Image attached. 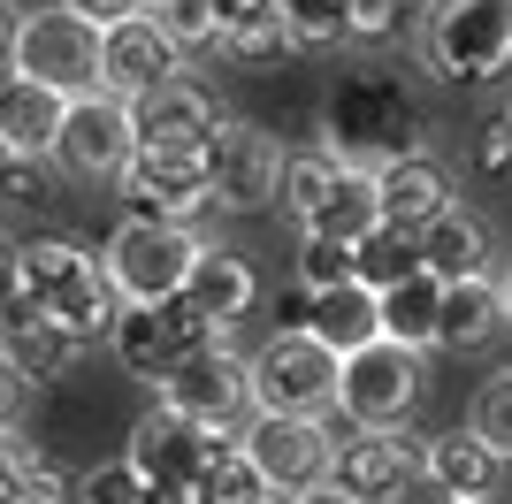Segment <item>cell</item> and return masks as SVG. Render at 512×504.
I'll return each mask as SVG.
<instances>
[{
  "label": "cell",
  "mask_w": 512,
  "mask_h": 504,
  "mask_svg": "<svg viewBox=\"0 0 512 504\" xmlns=\"http://www.w3.org/2000/svg\"><path fill=\"white\" fill-rule=\"evenodd\" d=\"M321 153L352 176H383L406 153H421L413 84L383 62H337L329 92H321Z\"/></svg>",
  "instance_id": "obj_1"
},
{
  "label": "cell",
  "mask_w": 512,
  "mask_h": 504,
  "mask_svg": "<svg viewBox=\"0 0 512 504\" xmlns=\"http://www.w3.org/2000/svg\"><path fill=\"white\" fill-rule=\"evenodd\" d=\"M23 306L46 314L54 329H69L77 344L107 336L115 314H123V298L107 291V268L77 237H31V245H23Z\"/></svg>",
  "instance_id": "obj_2"
},
{
  "label": "cell",
  "mask_w": 512,
  "mask_h": 504,
  "mask_svg": "<svg viewBox=\"0 0 512 504\" xmlns=\"http://www.w3.org/2000/svg\"><path fill=\"white\" fill-rule=\"evenodd\" d=\"M421 62L444 84H497L512 69V0H428Z\"/></svg>",
  "instance_id": "obj_3"
},
{
  "label": "cell",
  "mask_w": 512,
  "mask_h": 504,
  "mask_svg": "<svg viewBox=\"0 0 512 504\" xmlns=\"http://www.w3.org/2000/svg\"><path fill=\"white\" fill-rule=\"evenodd\" d=\"M199 252H207V237L184 230V222H130L107 237L100 268H107V291L123 298V306H169V298L192 291V268Z\"/></svg>",
  "instance_id": "obj_4"
},
{
  "label": "cell",
  "mask_w": 512,
  "mask_h": 504,
  "mask_svg": "<svg viewBox=\"0 0 512 504\" xmlns=\"http://www.w3.org/2000/svg\"><path fill=\"white\" fill-rule=\"evenodd\" d=\"M245 367H253V413H283V420H329L337 413L344 359L321 352L306 329H276L268 344L245 352Z\"/></svg>",
  "instance_id": "obj_5"
},
{
  "label": "cell",
  "mask_w": 512,
  "mask_h": 504,
  "mask_svg": "<svg viewBox=\"0 0 512 504\" xmlns=\"http://www.w3.org/2000/svg\"><path fill=\"white\" fill-rule=\"evenodd\" d=\"M421 390H428V359L383 336V344H367V352L344 359L337 420L344 428H367V436H398L413 420V405H421Z\"/></svg>",
  "instance_id": "obj_6"
},
{
  "label": "cell",
  "mask_w": 512,
  "mask_h": 504,
  "mask_svg": "<svg viewBox=\"0 0 512 504\" xmlns=\"http://www.w3.org/2000/svg\"><path fill=\"white\" fill-rule=\"evenodd\" d=\"M8 77L46 84L62 100H92L100 92V31L85 16H69L62 0L54 8H31L16 31V54H8Z\"/></svg>",
  "instance_id": "obj_7"
},
{
  "label": "cell",
  "mask_w": 512,
  "mask_h": 504,
  "mask_svg": "<svg viewBox=\"0 0 512 504\" xmlns=\"http://www.w3.org/2000/svg\"><path fill=\"white\" fill-rule=\"evenodd\" d=\"M207 168H214V207L222 214H268L283 199V168H291V146L276 130L245 123V115H222L207 138Z\"/></svg>",
  "instance_id": "obj_8"
},
{
  "label": "cell",
  "mask_w": 512,
  "mask_h": 504,
  "mask_svg": "<svg viewBox=\"0 0 512 504\" xmlns=\"http://www.w3.org/2000/svg\"><path fill=\"white\" fill-rule=\"evenodd\" d=\"M115 199L130 207V222H184L214 207V168H207V146H138V161L123 168Z\"/></svg>",
  "instance_id": "obj_9"
},
{
  "label": "cell",
  "mask_w": 512,
  "mask_h": 504,
  "mask_svg": "<svg viewBox=\"0 0 512 504\" xmlns=\"http://www.w3.org/2000/svg\"><path fill=\"white\" fill-rule=\"evenodd\" d=\"M245 459L260 466V482L276 489L283 504L306 497V489L329 482V459H337V420H283V413H253L237 428Z\"/></svg>",
  "instance_id": "obj_10"
},
{
  "label": "cell",
  "mask_w": 512,
  "mask_h": 504,
  "mask_svg": "<svg viewBox=\"0 0 512 504\" xmlns=\"http://www.w3.org/2000/svg\"><path fill=\"white\" fill-rule=\"evenodd\" d=\"M153 405L184 413L192 428H207V436H237V428L253 420V367H245V352L214 344V352L184 359V367L153 390Z\"/></svg>",
  "instance_id": "obj_11"
},
{
  "label": "cell",
  "mask_w": 512,
  "mask_h": 504,
  "mask_svg": "<svg viewBox=\"0 0 512 504\" xmlns=\"http://www.w3.org/2000/svg\"><path fill=\"white\" fill-rule=\"evenodd\" d=\"M138 161V130H130V107L115 92H92V100H69V123L54 138V168L69 184H123V168Z\"/></svg>",
  "instance_id": "obj_12"
},
{
  "label": "cell",
  "mask_w": 512,
  "mask_h": 504,
  "mask_svg": "<svg viewBox=\"0 0 512 504\" xmlns=\"http://www.w3.org/2000/svg\"><path fill=\"white\" fill-rule=\"evenodd\" d=\"M214 443H230V436H207V428H192V420L169 413V405H146V413L130 420V436H123V459H130V474L146 489L192 497L199 466L214 459Z\"/></svg>",
  "instance_id": "obj_13"
},
{
  "label": "cell",
  "mask_w": 512,
  "mask_h": 504,
  "mask_svg": "<svg viewBox=\"0 0 512 504\" xmlns=\"http://www.w3.org/2000/svg\"><path fill=\"white\" fill-rule=\"evenodd\" d=\"M176 77H184V54H176V39L153 16H130L115 31H100V92H115L123 107L176 84Z\"/></svg>",
  "instance_id": "obj_14"
},
{
  "label": "cell",
  "mask_w": 512,
  "mask_h": 504,
  "mask_svg": "<svg viewBox=\"0 0 512 504\" xmlns=\"http://www.w3.org/2000/svg\"><path fill=\"white\" fill-rule=\"evenodd\" d=\"M421 466V443L398 428V436H367V428H344L337 436V459H329V489L352 504H390L398 482Z\"/></svg>",
  "instance_id": "obj_15"
},
{
  "label": "cell",
  "mask_w": 512,
  "mask_h": 504,
  "mask_svg": "<svg viewBox=\"0 0 512 504\" xmlns=\"http://www.w3.org/2000/svg\"><path fill=\"white\" fill-rule=\"evenodd\" d=\"M375 207H383L390 230H413V237H421L436 214L459 207V176H451L444 153L421 146V153H406L398 168H383V176H375Z\"/></svg>",
  "instance_id": "obj_16"
},
{
  "label": "cell",
  "mask_w": 512,
  "mask_h": 504,
  "mask_svg": "<svg viewBox=\"0 0 512 504\" xmlns=\"http://www.w3.org/2000/svg\"><path fill=\"white\" fill-rule=\"evenodd\" d=\"M214 123H222V107L199 77H176L146 100H130V130H138V146H207Z\"/></svg>",
  "instance_id": "obj_17"
},
{
  "label": "cell",
  "mask_w": 512,
  "mask_h": 504,
  "mask_svg": "<svg viewBox=\"0 0 512 504\" xmlns=\"http://www.w3.org/2000/svg\"><path fill=\"white\" fill-rule=\"evenodd\" d=\"M291 329H306L321 344V352H367V344H383V298L367 291V283H337V291H321V298H299V321Z\"/></svg>",
  "instance_id": "obj_18"
},
{
  "label": "cell",
  "mask_w": 512,
  "mask_h": 504,
  "mask_svg": "<svg viewBox=\"0 0 512 504\" xmlns=\"http://www.w3.org/2000/svg\"><path fill=\"white\" fill-rule=\"evenodd\" d=\"M421 260H428V275L436 283H482V275H497L505 260H497V237H490V222L474 207H451V214H436L421 230Z\"/></svg>",
  "instance_id": "obj_19"
},
{
  "label": "cell",
  "mask_w": 512,
  "mask_h": 504,
  "mask_svg": "<svg viewBox=\"0 0 512 504\" xmlns=\"http://www.w3.org/2000/svg\"><path fill=\"white\" fill-rule=\"evenodd\" d=\"M69 123V100L46 92V84H23V77H0V146L16 161H54V138Z\"/></svg>",
  "instance_id": "obj_20"
},
{
  "label": "cell",
  "mask_w": 512,
  "mask_h": 504,
  "mask_svg": "<svg viewBox=\"0 0 512 504\" xmlns=\"http://www.w3.org/2000/svg\"><path fill=\"white\" fill-rule=\"evenodd\" d=\"M107 352H115V367H123L130 382H146V390H161V382L184 367V352H176L161 306H123L115 329H107Z\"/></svg>",
  "instance_id": "obj_21"
},
{
  "label": "cell",
  "mask_w": 512,
  "mask_h": 504,
  "mask_svg": "<svg viewBox=\"0 0 512 504\" xmlns=\"http://www.w3.org/2000/svg\"><path fill=\"white\" fill-rule=\"evenodd\" d=\"M505 329H512V314H505V283H497V275L451 283L444 291V321H436V352H490Z\"/></svg>",
  "instance_id": "obj_22"
},
{
  "label": "cell",
  "mask_w": 512,
  "mask_h": 504,
  "mask_svg": "<svg viewBox=\"0 0 512 504\" xmlns=\"http://www.w3.org/2000/svg\"><path fill=\"white\" fill-rule=\"evenodd\" d=\"M421 466H428V474H436L459 504H467V497H497V482L512 474V466L497 459L474 428H444V436H428V443H421Z\"/></svg>",
  "instance_id": "obj_23"
},
{
  "label": "cell",
  "mask_w": 512,
  "mask_h": 504,
  "mask_svg": "<svg viewBox=\"0 0 512 504\" xmlns=\"http://www.w3.org/2000/svg\"><path fill=\"white\" fill-rule=\"evenodd\" d=\"M199 306V314L214 321V329L230 336L237 321L253 314V298H260V275L245 268V252H230V245H207L199 252V268H192V291H184Z\"/></svg>",
  "instance_id": "obj_24"
},
{
  "label": "cell",
  "mask_w": 512,
  "mask_h": 504,
  "mask_svg": "<svg viewBox=\"0 0 512 504\" xmlns=\"http://www.w3.org/2000/svg\"><path fill=\"white\" fill-rule=\"evenodd\" d=\"M0 344L16 352V367H23L31 382H62L69 367H77V352H85L69 329H54V321L31 314V306H16V314H8V336H0Z\"/></svg>",
  "instance_id": "obj_25"
},
{
  "label": "cell",
  "mask_w": 512,
  "mask_h": 504,
  "mask_svg": "<svg viewBox=\"0 0 512 504\" xmlns=\"http://www.w3.org/2000/svg\"><path fill=\"white\" fill-rule=\"evenodd\" d=\"M383 298V336L390 344H406V352H436V321H444V283L436 275H413L398 291H375Z\"/></svg>",
  "instance_id": "obj_26"
},
{
  "label": "cell",
  "mask_w": 512,
  "mask_h": 504,
  "mask_svg": "<svg viewBox=\"0 0 512 504\" xmlns=\"http://www.w3.org/2000/svg\"><path fill=\"white\" fill-rule=\"evenodd\" d=\"M184 504H283L276 489L260 482V466L245 459V443H214V459L199 466V482H192V497Z\"/></svg>",
  "instance_id": "obj_27"
},
{
  "label": "cell",
  "mask_w": 512,
  "mask_h": 504,
  "mask_svg": "<svg viewBox=\"0 0 512 504\" xmlns=\"http://www.w3.org/2000/svg\"><path fill=\"white\" fill-rule=\"evenodd\" d=\"M367 230H383V207H375V176H344L337 191H329V207L306 222L299 237H329V245H352L360 252Z\"/></svg>",
  "instance_id": "obj_28"
},
{
  "label": "cell",
  "mask_w": 512,
  "mask_h": 504,
  "mask_svg": "<svg viewBox=\"0 0 512 504\" xmlns=\"http://www.w3.org/2000/svg\"><path fill=\"white\" fill-rule=\"evenodd\" d=\"M344 176H352V168H337V161H329L321 146L291 153V168H283V199H276V214H291V222L306 230V222H314V214L329 207V191H337Z\"/></svg>",
  "instance_id": "obj_29"
},
{
  "label": "cell",
  "mask_w": 512,
  "mask_h": 504,
  "mask_svg": "<svg viewBox=\"0 0 512 504\" xmlns=\"http://www.w3.org/2000/svg\"><path fill=\"white\" fill-rule=\"evenodd\" d=\"M413 275H428V260H421V237L413 230H367L360 237V283L367 291H398V283H413Z\"/></svg>",
  "instance_id": "obj_30"
},
{
  "label": "cell",
  "mask_w": 512,
  "mask_h": 504,
  "mask_svg": "<svg viewBox=\"0 0 512 504\" xmlns=\"http://www.w3.org/2000/svg\"><path fill=\"white\" fill-rule=\"evenodd\" d=\"M276 16H283V31H291L299 54L352 39V0H276Z\"/></svg>",
  "instance_id": "obj_31"
},
{
  "label": "cell",
  "mask_w": 512,
  "mask_h": 504,
  "mask_svg": "<svg viewBox=\"0 0 512 504\" xmlns=\"http://www.w3.org/2000/svg\"><path fill=\"white\" fill-rule=\"evenodd\" d=\"M291 275H299V298H321V291H337V283H360V252L329 245V237H299Z\"/></svg>",
  "instance_id": "obj_32"
},
{
  "label": "cell",
  "mask_w": 512,
  "mask_h": 504,
  "mask_svg": "<svg viewBox=\"0 0 512 504\" xmlns=\"http://www.w3.org/2000/svg\"><path fill=\"white\" fill-rule=\"evenodd\" d=\"M153 23L176 39V54H184V62L222 46V16H214V0H153Z\"/></svg>",
  "instance_id": "obj_33"
},
{
  "label": "cell",
  "mask_w": 512,
  "mask_h": 504,
  "mask_svg": "<svg viewBox=\"0 0 512 504\" xmlns=\"http://www.w3.org/2000/svg\"><path fill=\"white\" fill-rule=\"evenodd\" d=\"M467 428H474V436H482L497 459L512 466V367L482 375V390H474V405H467Z\"/></svg>",
  "instance_id": "obj_34"
},
{
  "label": "cell",
  "mask_w": 512,
  "mask_h": 504,
  "mask_svg": "<svg viewBox=\"0 0 512 504\" xmlns=\"http://www.w3.org/2000/svg\"><path fill=\"white\" fill-rule=\"evenodd\" d=\"M214 54H222V62H245V69H253V62H276V54H299V46H291V31H283V16H276V8H268V16H245V23H230Z\"/></svg>",
  "instance_id": "obj_35"
},
{
  "label": "cell",
  "mask_w": 512,
  "mask_h": 504,
  "mask_svg": "<svg viewBox=\"0 0 512 504\" xmlns=\"http://www.w3.org/2000/svg\"><path fill=\"white\" fill-rule=\"evenodd\" d=\"M77 504H146V482L130 474V459H107L77 474Z\"/></svg>",
  "instance_id": "obj_36"
},
{
  "label": "cell",
  "mask_w": 512,
  "mask_h": 504,
  "mask_svg": "<svg viewBox=\"0 0 512 504\" xmlns=\"http://www.w3.org/2000/svg\"><path fill=\"white\" fill-rule=\"evenodd\" d=\"M31 398H39V382L16 367V352L0 344V436H16L23 428V413H31Z\"/></svg>",
  "instance_id": "obj_37"
},
{
  "label": "cell",
  "mask_w": 512,
  "mask_h": 504,
  "mask_svg": "<svg viewBox=\"0 0 512 504\" xmlns=\"http://www.w3.org/2000/svg\"><path fill=\"white\" fill-rule=\"evenodd\" d=\"M474 176H482V184H505L512 176V123L505 115L474 130Z\"/></svg>",
  "instance_id": "obj_38"
},
{
  "label": "cell",
  "mask_w": 512,
  "mask_h": 504,
  "mask_svg": "<svg viewBox=\"0 0 512 504\" xmlns=\"http://www.w3.org/2000/svg\"><path fill=\"white\" fill-rule=\"evenodd\" d=\"M69 16H85L92 31H115V23H130V16H153V0H62Z\"/></svg>",
  "instance_id": "obj_39"
},
{
  "label": "cell",
  "mask_w": 512,
  "mask_h": 504,
  "mask_svg": "<svg viewBox=\"0 0 512 504\" xmlns=\"http://www.w3.org/2000/svg\"><path fill=\"white\" fill-rule=\"evenodd\" d=\"M23 306V237L0 230V321Z\"/></svg>",
  "instance_id": "obj_40"
},
{
  "label": "cell",
  "mask_w": 512,
  "mask_h": 504,
  "mask_svg": "<svg viewBox=\"0 0 512 504\" xmlns=\"http://www.w3.org/2000/svg\"><path fill=\"white\" fill-rule=\"evenodd\" d=\"M390 504H459V497H451V489L436 482V474H428V466H413L406 482H398V497H390Z\"/></svg>",
  "instance_id": "obj_41"
},
{
  "label": "cell",
  "mask_w": 512,
  "mask_h": 504,
  "mask_svg": "<svg viewBox=\"0 0 512 504\" xmlns=\"http://www.w3.org/2000/svg\"><path fill=\"white\" fill-rule=\"evenodd\" d=\"M23 466H31V451H23L16 436H0V504L16 497V482H23Z\"/></svg>",
  "instance_id": "obj_42"
},
{
  "label": "cell",
  "mask_w": 512,
  "mask_h": 504,
  "mask_svg": "<svg viewBox=\"0 0 512 504\" xmlns=\"http://www.w3.org/2000/svg\"><path fill=\"white\" fill-rule=\"evenodd\" d=\"M23 16H31V8L0 0V69H8V54H16V31H23Z\"/></svg>",
  "instance_id": "obj_43"
},
{
  "label": "cell",
  "mask_w": 512,
  "mask_h": 504,
  "mask_svg": "<svg viewBox=\"0 0 512 504\" xmlns=\"http://www.w3.org/2000/svg\"><path fill=\"white\" fill-rule=\"evenodd\" d=\"M268 8H276V0H214V16H222V31H230V23H245V16H268Z\"/></svg>",
  "instance_id": "obj_44"
},
{
  "label": "cell",
  "mask_w": 512,
  "mask_h": 504,
  "mask_svg": "<svg viewBox=\"0 0 512 504\" xmlns=\"http://www.w3.org/2000/svg\"><path fill=\"white\" fill-rule=\"evenodd\" d=\"M291 504H352V497H337V489L321 482V489H306V497H291Z\"/></svg>",
  "instance_id": "obj_45"
},
{
  "label": "cell",
  "mask_w": 512,
  "mask_h": 504,
  "mask_svg": "<svg viewBox=\"0 0 512 504\" xmlns=\"http://www.w3.org/2000/svg\"><path fill=\"white\" fill-rule=\"evenodd\" d=\"M497 283H505V314H512V260H505V268H497Z\"/></svg>",
  "instance_id": "obj_46"
},
{
  "label": "cell",
  "mask_w": 512,
  "mask_h": 504,
  "mask_svg": "<svg viewBox=\"0 0 512 504\" xmlns=\"http://www.w3.org/2000/svg\"><path fill=\"white\" fill-rule=\"evenodd\" d=\"M8 168H16V153H8V146H0V176H8Z\"/></svg>",
  "instance_id": "obj_47"
},
{
  "label": "cell",
  "mask_w": 512,
  "mask_h": 504,
  "mask_svg": "<svg viewBox=\"0 0 512 504\" xmlns=\"http://www.w3.org/2000/svg\"><path fill=\"white\" fill-rule=\"evenodd\" d=\"M467 504H505V497H467Z\"/></svg>",
  "instance_id": "obj_48"
},
{
  "label": "cell",
  "mask_w": 512,
  "mask_h": 504,
  "mask_svg": "<svg viewBox=\"0 0 512 504\" xmlns=\"http://www.w3.org/2000/svg\"><path fill=\"white\" fill-rule=\"evenodd\" d=\"M505 123H512V107H505Z\"/></svg>",
  "instance_id": "obj_49"
}]
</instances>
